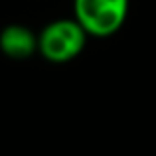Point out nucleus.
Masks as SVG:
<instances>
[{
  "label": "nucleus",
  "mask_w": 156,
  "mask_h": 156,
  "mask_svg": "<svg viewBox=\"0 0 156 156\" xmlns=\"http://www.w3.org/2000/svg\"><path fill=\"white\" fill-rule=\"evenodd\" d=\"M87 32L75 18L53 20L38 34V51L51 63H67L83 51Z\"/></svg>",
  "instance_id": "f257e3e1"
},
{
  "label": "nucleus",
  "mask_w": 156,
  "mask_h": 156,
  "mask_svg": "<svg viewBox=\"0 0 156 156\" xmlns=\"http://www.w3.org/2000/svg\"><path fill=\"white\" fill-rule=\"evenodd\" d=\"M130 0H73V18L87 36L109 38L122 28Z\"/></svg>",
  "instance_id": "f03ea898"
},
{
  "label": "nucleus",
  "mask_w": 156,
  "mask_h": 156,
  "mask_svg": "<svg viewBox=\"0 0 156 156\" xmlns=\"http://www.w3.org/2000/svg\"><path fill=\"white\" fill-rule=\"evenodd\" d=\"M0 50L10 59H28L38 51V34L22 24H10L0 32Z\"/></svg>",
  "instance_id": "7ed1b4c3"
}]
</instances>
